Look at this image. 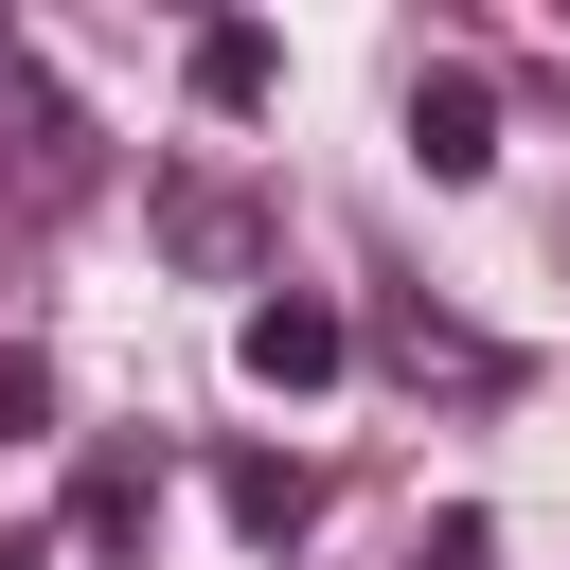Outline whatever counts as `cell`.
<instances>
[{"mask_svg": "<svg viewBox=\"0 0 570 570\" xmlns=\"http://www.w3.org/2000/svg\"><path fill=\"white\" fill-rule=\"evenodd\" d=\"M232 356H249V392H321V374H338V356H356V321H338V303H303V285H285V303H249V321H232Z\"/></svg>", "mask_w": 570, "mask_h": 570, "instance_id": "obj_2", "label": "cell"}, {"mask_svg": "<svg viewBox=\"0 0 570 570\" xmlns=\"http://www.w3.org/2000/svg\"><path fill=\"white\" fill-rule=\"evenodd\" d=\"M178 71H196V107H214V125H249V107L285 89V36H267V18H214V36L178 53Z\"/></svg>", "mask_w": 570, "mask_h": 570, "instance_id": "obj_3", "label": "cell"}, {"mask_svg": "<svg viewBox=\"0 0 570 570\" xmlns=\"http://www.w3.org/2000/svg\"><path fill=\"white\" fill-rule=\"evenodd\" d=\"M160 232H178V249H196V267H249V214H232V196H214V178H178V196H160Z\"/></svg>", "mask_w": 570, "mask_h": 570, "instance_id": "obj_5", "label": "cell"}, {"mask_svg": "<svg viewBox=\"0 0 570 570\" xmlns=\"http://www.w3.org/2000/svg\"><path fill=\"white\" fill-rule=\"evenodd\" d=\"M214 499H232V534H249V552H285V534L321 517V463H267V445H249V463H232Z\"/></svg>", "mask_w": 570, "mask_h": 570, "instance_id": "obj_4", "label": "cell"}, {"mask_svg": "<svg viewBox=\"0 0 570 570\" xmlns=\"http://www.w3.org/2000/svg\"><path fill=\"white\" fill-rule=\"evenodd\" d=\"M410 160H428V178H481V160H499V89H481L463 53L410 71Z\"/></svg>", "mask_w": 570, "mask_h": 570, "instance_id": "obj_1", "label": "cell"}]
</instances>
